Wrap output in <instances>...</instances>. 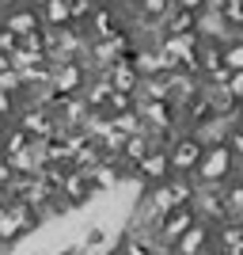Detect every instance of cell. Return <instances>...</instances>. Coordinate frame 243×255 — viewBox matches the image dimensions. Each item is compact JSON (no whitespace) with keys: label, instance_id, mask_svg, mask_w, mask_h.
Returning <instances> with one entry per match:
<instances>
[{"label":"cell","instance_id":"obj_1","mask_svg":"<svg viewBox=\"0 0 243 255\" xmlns=\"http://www.w3.org/2000/svg\"><path fill=\"white\" fill-rule=\"evenodd\" d=\"M236 175V156L228 152V145H205L198 168H194V183L198 187H224Z\"/></svg>","mask_w":243,"mask_h":255},{"label":"cell","instance_id":"obj_2","mask_svg":"<svg viewBox=\"0 0 243 255\" xmlns=\"http://www.w3.org/2000/svg\"><path fill=\"white\" fill-rule=\"evenodd\" d=\"M194 191H198L194 175H167V179L145 187V202L156 206V210L163 213V210H171V206H190L194 202Z\"/></svg>","mask_w":243,"mask_h":255},{"label":"cell","instance_id":"obj_3","mask_svg":"<svg viewBox=\"0 0 243 255\" xmlns=\"http://www.w3.org/2000/svg\"><path fill=\"white\" fill-rule=\"evenodd\" d=\"M129 50H133V34H129V27H122V31L106 34V38H87L84 61L99 73V69H106V65H114V61H122V57H129Z\"/></svg>","mask_w":243,"mask_h":255},{"label":"cell","instance_id":"obj_4","mask_svg":"<svg viewBox=\"0 0 243 255\" xmlns=\"http://www.w3.org/2000/svg\"><path fill=\"white\" fill-rule=\"evenodd\" d=\"M91 73H95V69H91V65H87L84 57L53 65V73H50V96H53V99L80 96V92H84V84L91 80Z\"/></svg>","mask_w":243,"mask_h":255},{"label":"cell","instance_id":"obj_5","mask_svg":"<svg viewBox=\"0 0 243 255\" xmlns=\"http://www.w3.org/2000/svg\"><path fill=\"white\" fill-rule=\"evenodd\" d=\"M201 152H205V145H201L198 133H194V129H179V133L167 141L171 175H194V168H198V160H201Z\"/></svg>","mask_w":243,"mask_h":255},{"label":"cell","instance_id":"obj_6","mask_svg":"<svg viewBox=\"0 0 243 255\" xmlns=\"http://www.w3.org/2000/svg\"><path fill=\"white\" fill-rule=\"evenodd\" d=\"M122 27H126V11L118 8V0H95V8L84 19L87 38H106V34L122 31Z\"/></svg>","mask_w":243,"mask_h":255},{"label":"cell","instance_id":"obj_7","mask_svg":"<svg viewBox=\"0 0 243 255\" xmlns=\"http://www.w3.org/2000/svg\"><path fill=\"white\" fill-rule=\"evenodd\" d=\"M190 206H194V217H198V221H205L209 229H217V225H224V221H232V217H228V210H224L221 187H198Z\"/></svg>","mask_w":243,"mask_h":255},{"label":"cell","instance_id":"obj_8","mask_svg":"<svg viewBox=\"0 0 243 255\" xmlns=\"http://www.w3.org/2000/svg\"><path fill=\"white\" fill-rule=\"evenodd\" d=\"M194 221H198V217H194V206H171V210H163V217H160V225H156V244H175Z\"/></svg>","mask_w":243,"mask_h":255},{"label":"cell","instance_id":"obj_9","mask_svg":"<svg viewBox=\"0 0 243 255\" xmlns=\"http://www.w3.org/2000/svg\"><path fill=\"white\" fill-rule=\"evenodd\" d=\"M57 194H61L69 206H76V210H87V206L99 198V194L91 191V179H87V171H76V168L65 171V179H61V187H57Z\"/></svg>","mask_w":243,"mask_h":255},{"label":"cell","instance_id":"obj_10","mask_svg":"<svg viewBox=\"0 0 243 255\" xmlns=\"http://www.w3.org/2000/svg\"><path fill=\"white\" fill-rule=\"evenodd\" d=\"M11 69H31V65L46 61V34L42 31H31V34H23V38H15V46H11Z\"/></svg>","mask_w":243,"mask_h":255},{"label":"cell","instance_id":"obj_11","mask_svg":"<svg viewBox=\"0 0 243 255\" xmlns=\"http://www.w3.org/2000/svg\"><path fill=\"white\" fill-rule=\"evenodd\" d=\"M129 61H133V69H137L141 76H160V73H167L171 61L160 53V46H145V42H133V50H129Z\"/></svg>","mask_w":243,"mask_h":255},{"label":"cell","instance_id":"obj_12","mask_svg":"<svg viewBox=\"0 0 243 255\" xmlns=\"http://www.w3.org/2000/svg\"><path fill=\"white\" fill-rule=\"evenodd\" d=\"M0 23H4L15 38H23V34H31V31H42V15H38V8H31V4L0 11Z\"/></svg>","mask_w":243,"mask_h":255},{"label":"cell","instance_id":"obj_13","mask_svg":"<svg viewBox=\"0 0 243 255\" xmlns=\"http://www.w3.org/2000/svg\"><path fill=\"white\" fill-rule=\"evenodd\" d=\"M99 73L106 76V84L114 88V92L137 96V88H141V73L133 69V61H129V57H122V61H114V65H106V69H99Z\"/></svg>","mask_w":243,"mask_h":255},{"label":"cell","instance_id":"obj_14","mask_svg":"<svg viewBox=\"0 0 243 255\" xmlns=\"http://www.w3.org/2000/svg\"><path fill=\"white\" fill-rule=\"evenodd\" d=\"M171 248H175V255H198V252H205V248H213V229L205 221H194Z\"/></svg>","mask_w":243,"mask_h":255},{"label":"cell","instance_id":"obj_15","mask_svg":"<svg viewBox=\"0 0 243 255\" xmlns=\"http://www.w3.org/2000/svg\"><path fill=\"white\" fill-rule=\"evenodd\" d=\"M87 179H91V191H95V194H110L118 183H122V168H118L114 156H103L95 168L87 171Z\"/></svg>","mask_w":243,"mask_h":255},{"label":"cell","instance_id":"obj_16","mask_svg":"<svg viewBox=\"0 0 243 255\" xmlns=\"http://www.w3.org/2000/svg\"><path fill=\"white\" fill-rule=\"evenodd\" d=\"M213 252L217 255H243V229L240 221H224L213 229Z\"/></svg>","mask_w":243,"mask_h":255},{"label":"cell","instance_id":"obj_17","mask_svg":"<svg viewBox=\"0 0 243 255\" xmlns=\"http://www.w3.org/2000/svg\"><path fill=\"white\" fill-rule=\"evenodd\" d=\"M194 27H198V11H186L179 4H171L163 11V19H160V34H186Z\"/></svg>","mask_w":243,"mask_h":255},{"label":"cell","instance_id":"obj_18","mask_svg":"<svg viewBox=\"0 0 243 255\" xmlns=\"http://www.w3.org/2000/svg\"><path fill=\"white\" fill-rule=\"evenodd\" d=\"M194 133L201 137V145H224V137L232 133V122H228V118H221V115H213L209 122H201Z\"/></svg>","mask_w":243,"mask_h":255},{"label":"cell","instance_id":"obj_19","mask_svg":"<svg viewBox=\"0 0 243 255\" xmlns=\"http://www.w3.org/2000/svg\"><path fill=\"white\" fill-rule=\"evenodd\" d=\"M38 15H42V27H69L73 23L69 0H46L42 8H38Z\"/></svg>","mask_w":243,"mask_h":255},{"label":"cell","instance_id":"obj_20","mask_svg":"<svg viewBox=\"0 0 243 255\" xmlns=\"http://www.w3.org/2000/svg\"><path fill=\"white\" fill-rule=\"evenodd\" d=\"M84 99L91 111H103L106 99H110V84H106V76L103 73H91V80L84 84Z\"/></svg>","mask_w":243,"mask_h":255},{"label":"cell","instance_id":"obj_21","mask_svg":"<svg viewBox=\"0 0 243 255\" xmlns=\"http://www.w3.org/2000/svg\"><path fill=\"white\" fill-rule=\"evenodd\" d=\"M221 198H224V210H228V217H243V179L240 175H232V179L221 187Z\"/></svg>","mask_w":243,"mask_h":255},{"label":"cell","instance_id":"obj_22","mask_svg":"<svg viewBox=\"0 0 243 255\" xmlns=\"http://www.w3.org/2000/svg\"><path fill=\"white\" fill-rule=\"evenodd\" d=\"M103 156H106V152L99 149V141H91V137H87L84 145H80V149L73 152V164H69V168H76V171H91V168H95V164H99Z\"/></svg>","mask_w":243,"mask_h":255},{"label":"cell","instance_id":"obj_23","mask_svg":"<svg viewBox=\"0 0 243 255\" xmlns=\"http://www.w3.org/2000/svg\"><path fill=\"white\" fill-rule=\"evenodd\" d=\"M221 65L232 69V73L243 69V34H228V38L221 42Z\"/></svg>","mask_w":243,"mask_h":255},{"label":"cell","instance_id":"obj_24","mask_svg":"<svg viewBox=\"0 0 243 255\" xmlns=\"http://www.w3.org/2000/svg\"><path fill=\"white\" fill-rule=\"evenodd\" d=\"M213 69H221V42H209V38H201V46H198V76L205 80Z\"/></svg>","mask_w":243,"mask_h":255},{"label":"cell","instance_id":"obj_25","mask_svg":"<svg viewBox=\"0 0 243 255\" xmlns=\"http://www.w3.org/2000/svg\"><path fill=\"white\" fill-rule=\"evenodd\" d=\"M217 15L224 19V27L232 34H243V0H224L221 8H217Z\"/></svg>","mask_w":243,"mask_h":255},{"label":"cell","instance_id":"obj_26","mask_svg":"<svg viewBox=\"0 0 243 255\" xmlns=\"http://www.w3.org/2000/svg\"><path fill=\"white\" fill-rule=\"evenodd\" d=\"M110 122H114V129H122V133H141V129H145L137 107H133V111H122V115H110Z\"/></svg>","mask_w":243,"mask_h":255},{"label":"cell","instance_id":"obj_27","mask_svg":"<svg viewBox=\"0 0 243 255\" xmlns=\"http://www.w3.org/2000/svg\"><path fill=\"white\" fill-rule=\"evenodd\" d=\"M133 107H137V96H126V92H114V88H110V99H106V115H122V111H133Z\"/></svg>","mask_w":243,"mask_h":255},{"label":"cell","instance_id":"obj_28","mask_svg":"<svg viewBox=\"0 0 243 255\" xmlns=\"http://www.w3.org/2000/svg\"><path fill=\"white\" fill-rule=\"evenodd\" d=\"M0 92L23 99V76H19V69H4V73H0Z\"/></svg>","mask_w":243,"mask_h":255},{"label":"cell","instance_id":"obj_29","mask_svg":"<svg viewBox=\"0 0 243 255\" xmlns=\"http://www.w3.org/2000/svg\"><path fill=\"white\" fill-rule=\"evenodd\" d=\"M171 4H175V0H141L137 11L141 15H152V19H163V11H167Z\"/></svg>","mask_w":243,"mask_h":255},{"label":"cell","instance_id":"obj_30","mask_svg":"<svg viewBox=\"0 0 243 255\" xmlns=\"http://www.w3.org/2000/svg\"><path fill=\"white\" fill-rule=\"evenodd\" d=\"M224 145H228V152H232L236 164H240V160H243V129H236V126H232V133L224 137Z\"/></svg>","mask_w":243,"mask_h":255},{"label":"cell","instance_id":"obj_31","mask_svg":"<svg viewBox=\"0 0 243 255\" xmlns=\"http://www.w3.org/2000/svg\"><path fill=\"white\" fill-rule=\"evenodd\" d=\"M95 8V0H69V11H73V23H84L87 11Z\"/></svg>","mask_w":243,"mask_h":255},{"label":"cell","instance_id":"obj_32","mask_svg":"<svg viewBox=\"0 0 243 255\" xmlns=\"http://www.w3.org/2000/svg\"><path fill=\"white\" fill-rule=\"evenodd\" d=\"M15 107H19V99L8 96V92H0V122H11V118H15Z\"/></svg>","mask_w":243,"mask_h":255},{"label":"cell","instance_id":"obj_33","mask_svg":"<svg viewBox=\"0 0 243 255\" xmlns=\"http://www.w3.org/2000/svg\"><path fill=\"white\" fill-rule=\"evenodd\" d=\"M224 92L232 99H243V69L240 73H228V80H224Z\"/></svg>","mask_w":243,"mask_h":255},{"label":"cell","instance_id":"obj_34","mask_svg":"<svg viewBox=\"0 0 243 255\" xmlns=\"http://www.w3.org/2000/svg\"><path fill=\"white\" fill-rule=\"evenodd\" d=\"M11 46H15V34H11L8 27L0 23V53H11Z\"/></svg>","mask_w":243,"mask_h":255},{"label":"cell","instance_id":"obj_35","mask_svg":"<svg viewBox=\"0 0 243 255\" xmlns=\"http://www.w3.org/2000/svg\"><path fill=\"white\" fill-rule=\"evenodd\" d=\"M175 4L186 8V11H201V8H205V0H175Z\"/></svg>","mask_w":243,"mask_h":255},{"label":"cell","instance_id":"obj_36","mask_svg":"<svg viewBox=\"0 0 243 255\" xmlns=\"http://www.w3.org/2000/svg\"><path fill=\"white\" fill-rule=\"evenodd\" d=\"M19 4H27V0H0V11H8V8H19Z\"/></svg>","mask_w":243,"mask_h":255},{"label":"cell","instance_id":"obj_37","mask_svg":"<svg viewBox=\"0 0 243 255\" xmlns=\"http://www.w3.org/2000/svg\"><path fill=\"white\" fill-rule=\"evenodd\" d=\"M152 255H175V248H171V244H156V252H152Z\"/></svg>","mask_w":243,"mask_h":255},{"label":"cell","instance_id":"obj_38","mask_svg":"<svg viewBox=\"0 0 243 255\" xmlns=\"http://www.w3.org/2000/svg\"><path fill=\"white\" fill-rule=\"evenodd\" d=\"M4 69H11V57H8V53H0V73H4Z\"/></svg>","mask_w":243,"mask_h":255},{"label":"cell","instance_id":"obj_39","mask_svg":"<svg viewBox=\"0 0 243 255\" xmlns=\"http://www.w3.org/2000/svg\"><path fill=\"white\" fill-rule=\"evenodd\" d=\"M27 4H31V8H42V4H46V0H27Z\"/></svg>","mask_w":243,"mask_h":255},{"label":"cell","instance_id":"obj_40","mask_svg":"<svg viewBox=\"0 0 243 255\" xmlns=\"http://www.w3.org/2000/svg\"><path fill=\"white\" fill-rule=\"evenodd\" d=\"M236 175H240V179H243V160H240V164H236Z\"/></svg>","mask_w":243,"mask_h":255},{"label":"cell","instance_id":"obj_41","mask_svg":"<svg viewBox=\"0 0 243 255\" xmlns=\"http://www.w3.org/2000/svg\"><path fill=\"white\" fill-rule=\"evenodd\" d=\"M198 255H217V252H213V248H205V252H198Z\"/></svg>","mask_w":243,"mask_h":255},{"label":"cell","instance_id":"obj_42","mask_svg":"<svg viewBox=\"0 0 243 255\" xmlns=\"http://www.w3.org/2000/svg\"><path fill=\"white\" fill-rule=\"evenodd\" d=\"M23 255H46V252H23Z\"/></svg>","mask_w":243,"mask_h":255},{"label":"cell","instance_id":"obj_43","mask_svg":"<svg viewBox=\"0 0 243 255\" xmlns=\"http://www.w3.org/2000/svg\"><path fill=\"white\" fill-rule=\"evenodd\" d=\"M0 126H4V122H0Z\"/></svg>","mask_w":243,"mask_h":255}]
</instances>
